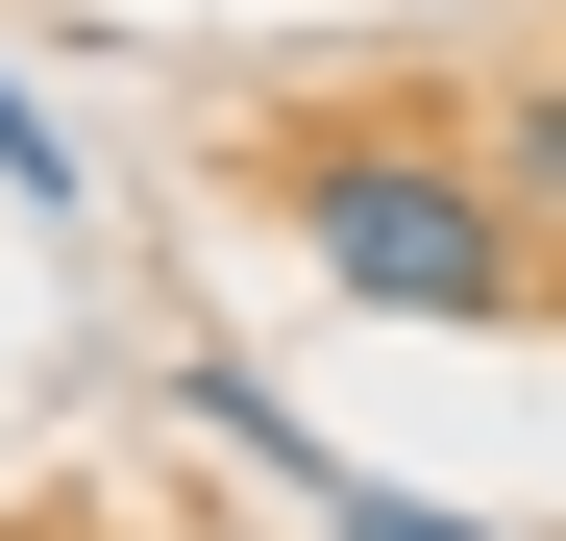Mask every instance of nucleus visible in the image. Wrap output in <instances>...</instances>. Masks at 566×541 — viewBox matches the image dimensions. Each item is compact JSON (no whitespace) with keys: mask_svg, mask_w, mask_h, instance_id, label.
<instances>
[{"mask_svg":"<svg viewBox=\"0 0 566 541\" xmlns=\"http://www.w3.org/2000/svg\"><path fill=\"white\" fill-rule=\"evenodd\" d=\"M0 172H25V198H74V148H50V99H25V74H0Z\"/></svg>","mask_w":566,"mask_h":541,"instance_id":"obj_5","label":"nucleus"},{"mask_svg":"<svg viewBox=\"0 0 566 541\" xmlns=\"http://www.w3.org/2000/svg\"><path fill=\"white\" fill-rule=\"evenodd\" d=\"M468 172H493L517 222H566V74H493V148H468Z\"/></svg>","mask_w":566,"mask_h":541,"instance_id":"obj_3","label":"nucleus"},{"mask_svg":"<svg viewBox=\"0 0 566 541\" xmlns=\"http://www.w3.org/2000/svg\"><path fill=\"white\" fill-rule=\"evenodd\" d=\"M296 517H345V541H493V517H419V492H369V468H321Z\"/></svg>","mask_w":566,"mask_h":541,"instance_id":"obj_4","label":"nucleus"},{"mask_svg":"<svg viewBox=\"0 0 566 541\" xmlns=\"http://www.w3.org/2000/svg\"><path fill=\"white\" fill-rule=\"evenodd\" d=\"M198 443H222V468H271V492H321V468H345V443L271 394V370H198Z\"/></svg>","mask_w":566,"mask_h":541,"instance_id":"obj_2","label":"nucleus"},{"mask_svg":"<svg viewBox=\"0 0 566 541\" xmlns=\"http://www.w3.org/2000/svg\"><path fill=\"white\" fill-rule=\"evenodd\" d=\"M271 222H296V270L369 296V320H517V296H542V222H517L468 148H395V124L271 148Z\"/></svg>","mask_w":566,"mask_h":541,"instance_id":"obj_1","label":"nucleus"}]
</instances>
